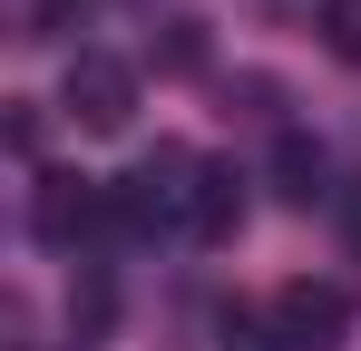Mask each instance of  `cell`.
<instances>
[{
  "label": "cell",
  "mask_w": 361,
  "mask_h": 351,
  "mask_svg": "<svg viewBox=\"0 0 361 351\" xmlns=\"http://www.w3.org/2000/svg\"><path fill=\"white\" fill-rule=\"evenodd\" d=\"M195 176H205V156H185V147H157L137 176H118V185H108V225H127V234L185 225V205H195Z\"/></svg>",
  "instance_id": "6da1fadb"
},
{
  "label": "cell",
  "mask_w": 361,
  "mask_h": 351,
  "mask_svg": "<svg viewBox=\"0 0 361 351\" xmlns=\"http://www.w3.org/2000/svg\"><path fill=\"white\" fill-rule=\"evenodd\" d=\"M59 108L88 127V137H118L127 117H137V68L108 49H78L68 58V78H59Z\"/></svg>",
  "instance_id": "7a4b0ae2"
},
{
  "label": "cell",
  "mask_w": 361,
  "mask_h": 351,
  "mask_svg": "<svg viewBox=\"0 0 361 351\" xmlns=\"http://www.w3.org/2000/svg\"><path fill=\"white\" fill-rule=\"evenodd\" d=\"M235 225H244V176H235V166H205V176H195V205H185V234L225 244Z\"/></svg>",
  "instance_id": "5b68a950"
},
{
  "label": "cell",
  "mask_w": 361,
  "mask_h": 351,
  "mask_svg": "<svg viewBox=\"0 0 361 351\" xmlns=\"http://www.w3.org/2000/svg\"><path fill=\"white\" fill-rule=\"evenodd\" d=\"M322 39H332V58L361 68V0H322Z\"/></svg>",
  "instance_id": "52a82bcc"
},
{
  "label": "cell",
  "mask_w": 361,
  "mask_h": 351,
  "mask_svg": "<svg viewBox=\"0 0 361 351\" xmlns=\"http://www.w3.org/2000/svg\"><path fill=\"white\" fill-rule=\"evenodd\" d=\"M274 185H283L293 205H312V195H342V185H332V156H322L302 127H283V147H274Z\"/></svg>",
  "instance_id": "8992f818"
},
{
  "label": "cell",
  "mask_w": 361,
  "mask_h": 351,
  "mask_svg": "<svg viewBox=\"0 0 361 351\" xmlns=\"http://www.w3.org/2000/svg\"><path fill=\"white\" fill-rule=\"evenodd\" d=\"M342 322H352V302H342L332 283H283V292H274V332H283V351H332Z\"/></svg>",
  "instance_id": "3957f363"
},
{
  "label": "cell",
  "mask_w": 361,
  "mask_h": 351,
  "mask_svg": "<svg viewBox=\"0 0 361 351\" xmlns=\"http://www.w3.org/2000/svg\"><path fill=\"white\" fill-rule=\"evenodd\" d=\"M332 215H342V234H352V254H361V176L342 185V195H332Z\"/></svg>",
  "instance_id": "9c48e42d"
},
{
  "label": "cell",
  "mask_w": 361,
  "mask_h": 351,
  "mask_svg": "<svg viewBox=\"0 0 361 351\" xmlns=\"http://www.w3.org/2000/svg\"><path fill=\"white\" fill-rule=\"evenodd\" d=\"M30 225H39V244H78L88 225H108V185H88V176H39Z\"/></svg>",
  "instance_id": "277c9868"
},
{
  "label": "cell",
  "mask_w": 361,
  "mask_h": 351,
  "mask_svg": "<svg viewBox=\"0 0 361 351\" xmlns=\"http://www.w3.org/2000/svg\"><path fill=\"white\" fill-rule=\"evenodd\" d=\"M225 351H283V332H254V322H225Z\"/></svg>",
  "instance_id": "ba28073f"
}]
</instances>
